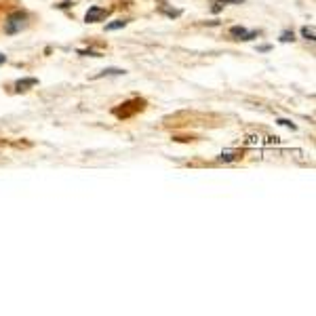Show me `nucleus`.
<instances>
[{
	"label": "nucleus",
	"mask_w": 316,
	"mask_h": 316,
	"mask_svg": "<svg viewBox=\"0 0 316 316\" xmlns=\"http://www.w3.org/2000/svg\"><path fill=\"white\" fill-rule=\"evenodd\" d=\"M25 25H28V13L15 11L4 19V34H8V36L19 34L21 30H25Z\"/></svg>",
	"instance_id": "f257e3e1"
},
{
	"label": "nucleus",
	"mask_w": 316,
	"mask_h": 316,
	"mask_svg": "<svg viewBox=\"0 0 316 316\" xmlns=\"http://www.w3.org/2000/svg\"><path fill=\"white\" fill-rule=\"evenodd\" d=\"M146 108V101L144 99H131V101H125L122 103V108H116L114 110V116H118V118H129V116H133L135 112H142Z\"/></svg>",
	"instance_id": "f03ea898"
},
{
	"label": "nucleus",
	"mask_w": 316,
	"mask_h": 316,
	"mask_svg": "<svg viewBox=\"0 0 316 316\" xmlns=\"http://www.w3.org/2000/svg\"><path fill=\"white\" fill-rule=\"evenodd\" d=\"M259 34H261V32H257V30H247L244 25H232V28H230V36L236 38V40H242V42L257 38Z\"/></svg>",
	"instance_id": "7ed1b4c3"
},
{
	"label": "nucleus",
	"mask_w": 316,
	"mask_h": 316,
	"mask_svg": "<svg viewBox=\"0 0 316 316\" xmlns=\"http://www.w3.org/2000/svg\"><path fill=\"white\" fill-rule=\"evenodd\" d=\"M110 15V8H103V6H97L93 4L89 11L84 15V21L86 23H97V21H105V17Z\"/></svg>",
	"instance_id": "20e7f679"
},
{
	"label": "nucleus",
	"mask_w": 316,
	"mask_h": 316,
	"mask_svg": "<svg viewBox=\"0 0 316 316\" xmlns=\"http://www.w3.org/2000/svg\"><path fill=\"white\" fill-rule=\"evenodd\" d=\"M36 84H38V78H34V76L21 78V80L15 82V91H17V93H25V91H30L32 86H36Z\"/></svg>",
	"instance_id": "39448f33"
},
{
	"label": "nucleus",
	"mask_w": 316,
	"mask_h": 316,
	"mask_svg": "<svg viewBox=\"0 0 316 316\" xmlns=\"http://www.w3.org/2000/svg\"><path fill=\"white\" fill-rule=\"evenodd\" d=\"M127 72L125 70H120V68H105V70H101V72L97 74V76H93V78H103V76H125Z\"/></svg>",
	"instance_id": "423d86ee"
},
{
	"label": "nucleus",
	"mask_w": 316,
	"mask_h": 316,
	"mask_svg": "<svg viewBox=\"0 0 316 316\" xmlns=\"http://www.w3.org/2000/svg\"><path fill=\"white\" fill-rule=\"evenodd\" d=\"M226 4H240V0H215L213 6H211V11H213V13H219Z\"/></svg>",
	"instance_id": "0eeeda50"
},
{
	"label": "nucleus",
	"mask_w": 316,
	"mask_h": 316,
	"mask_svg": "<svg viewBox=\"0 0 316 316\" xmlns=\"http://www.w3.org/2000/svg\"><path fill=\"white\" fill-rule=\"evenodd\" d=\"M129 25V19H116V21H112L105 25V30L108 32H114V30H122V28H127Z\"/></svg>",
	"instance_id": "6e6552de"
},
{
	"label": "nucleus",
	"mask_w": 316,
	"mask_h": 316,
	"mask_svg": "<svg viewBox=\"0 0 316 316\" xmlns=\"http://www.w3.org/2000/svg\"><path fill=\"white\" fill-rule=\"evenodd\" d=\"M160 13L166 15V17H171V19H175V17H179V15H181L179 8H166V6H160Z\"/></svg>",
	"instance_id": "1a4fd4ad"
},
{
	"label": "nucleus",
	"mask_w": 316,
	"mask_h": 316,
	"mask_svg": "<svg viewBox=\"0 0 316 316\" xmlns=\"http://www.w3.org/2000/svg\"><path fill=\"white\" fill-rule=\"evenodd\" d=\"M280 42H293L295 40V34H293V30H285L283 34H280V38H278Z\"/></svg>",
	"instance_id": "9d476101"
},
{
	"label": "nucleus",
	"mask_w": 316,
	"mask_h": 316,
	"mask_svg": "<svg viewBox=\"0 0 316 316\" xmlns=\"http://www.w3.org/2000/svg\"><path fill=\"white\" fill-rule=\"evenodd\" d=\"M302 36H304L306 40H314V38H316L314 28H308V25H304V28H302Z\"/></svg>",
	"instance_id": "9b49d317"
},
{
	"label": "nucleus",
	"mask_w": 316,
	"mask_h": 316,
	"mask_svg": "<svg viewBox=\"0 0 316 316\" xmlns=\"http://www.w3.org/2000/svg\"><path fill=\"white\" fill-rule=\"evenodd\" d=\"M78 55H84V57H101V53H97L95 49H80Z\"/></svg>",
	"instance_id": "f8f14e48"
},
{
	"label": "nucleus",
	"mask_w": 316,
	"mask_h": 316,
	"mask_svg": "<svg viewBox=\"0 0 316 316\" xmlns=\"http://www.w3.org/2000/svg\"><path fill=\"white\" fill-rule=\"evenodd\" d=\"M278 125H283V127H287V129H291V131H295L297 127L293 125L291 120H287V118H278Z\"/></svg>",
	"instance_id": "ddd939ff"
},
{
	"label": "nucleus",
	"mask_w": 316,
	"mask_h": 316,
	"mask_svg": "<svg viewBox=\"0 0 316 316\" xmlns=\"http://www.w3.org/2000/svg\"><path fill=\"white\" fill-rule=\"evenodd\" d=\"M219 158H222V160H226V162H232V160H236V154H232V152H226V154H222Z\"/></svg>",
	"instance_id": "4468645a"
},
{
	"label": "nucleus",
	"mask_w": 316,
	"mask_h": 316,
	"mask_svg": "<svg viewBox=\"0 0 316 316\" xmlns=\"http://www.w3.org/2000/svg\"><path fill=\"white\" fill-rule=\"evenodd\" d=\"M257 51L259 53H268V51H272V47L270 45H261V47H257Z\"/></svg>",
	"instance_id": "2eb2a0df"
},
{
	"label": "nucleus",
	"mask_w": 316,
	"mask_h": 316,
	"mask_svg": "<svg viewBox=\"0 0 316 316\" xmlns=\"http://www.w3.org/2000/svg\"><path fill=\"white\" fill-rule=\"evenodd\" d=\"M70 4H72V2H61V4H57V8H68Z\"/></svg>",
	"instance_id": "dca6fc26"
},
{
	"label": "nucleus",
	"mask_w": 316,
	"mask_h": 316,
	"mask_svg": "<svg viewBox=\"0 0 316 316\" xmlns=\"http://www.w3.org/2000/svg\"><path fill=\"white\" fill-rule=\"evenodd\" d=\"M4 61H6V55H4V53H0V66H2Z\"/></svg>",
	"instance_id": "f3484780"
}]
</instances>
